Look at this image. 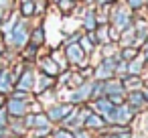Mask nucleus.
I'll return each instance as SVG.
<instances>
[{"label": "nucleus", "instance_id": "obj_28", "mask_svg": "<svg viewBox=\"0 0 148 138\" xmlns=\"http://www.w3.org/2000/svg\"><path fill=\"white\" fill-rule=\"evenodd\" d=\"M142 95H144V102H148V89H146V91H142Z\"/></svg>", "mask_w": 148, "mask_h": 138}, {"label": "nucleus", "instance_id": "obj_5", "mask_svg": "<svg viewBox=\"0 0 148 138\" xmlns=\"http://www.w3.org/2000/svg\"><path fill=\"white\" fill-rule=\"evenodd\" d=\"M6 112L10 116H14V118H21L27 112V102L25 100H18V97H10V102L6 106Z\"/></svg>", "mask_w": 148, "mask_h": 138}, {"label": "nucleus", "instance_id": "obj_10", "mask_svg": "<svg viewBox=\"0 0 148 138\" xmlns=\"http://www.w3.org/2000/svg\"><path fill=\"white\" fill-rule=\"evenodd\" d=\"M85 126H89V128H103L106 122H103V118L97 116V114H87V118H85Z\"/></svg>", "mask_w": 148, "mask_h": 138}, {"label": "nucleus", "instance_id": "obj_20", "mask_svg": "<svg viewBox=\"0 0 148 138\" xmlns=\"http://www.w3.org/2000/svg\"><path fill=\"white\" fill-rule=\"evenodd\" d=\"M59 8H61V12H71L73 8H75V0H59Z\"/></svg>", "mask_w": 148, "mask_h": 138}, {"label": "nucleus", "instance_id": "obj_9", "mask_svg": "<svg viewBox=\"0 0 148 138\" xmlns=\"http://www.w3.org/2000/svg\"><path fill=\"white\" fill-rule=\"evenodd\" d=\"M31 87H33V71H25L21 75V79H18V89L21 91H27Z\"/></svg>", "mask_w": 148, "mask_h": 138}, {"label": "nucleus", "instance_id": "obj_19", "mask_svg": "<svg viewBox=\"0 0 148 138\" xmlns=\"http://www.w3.org/2000/svg\"><path fill=\"white\" fill-rule=\"evenodd\" d=\"M112 75H114V71L108 69V67H103V65H99V67L95 69V77H97V79H108V77H112Z\"/></svg>", "mask_w": 148, "mask_h": 138}, {"label": "nucleus", "instance_id": "obj_23", "mask_svg": "<svg viewBox=\"0 0 148 138\" xmlns=\"http://www.w3.org/2000/svg\"><path fill=\"white\" fill-rule=\"evenodd\" d=\"M128 6H130L132 10H140V8L144 6V0H128Z\"/></svg>", "mask_w": 148, "mask_h": 138}, {"label": "nucleus", "instance_id": "obj_11", "mask_svg": "<svg viewBox=\"0 0 148 138\" xmlns=\"http://www.w3.org/2000/svg\"><path fill=\"white\" fill-rule=\"evenodd\" d=\"M37 12V4L33 2V0H25V2L21 4V14L23 16H33Z\"/></svg>", "mask_w": 148, "mask_h": 138}, {"label": "nucleus", "instance_id": "obj_32", "mask_svg": "<svg viewBox=\"0 0 148 138\" xmlns=\"http://www.w3.org/2000/svg\"><path fill=\"white\" fill-rule=\"evenodd\" d=\"M0 19H2V10H0Z\"/></svg>", "mask_w": 148, "mask_h": 138}, {"label": "nucleus", "instance_id": "obj_21", "mask_svg": "<svg viewBox=\"0 0 148 138\" xmlns=\"http://www.w3.org/2000/svg\"><path fill=\"white\" fill-rule=\"evenodd\" d=\"M128 71H130L132 75H138V73L142 71V61H136V59L128 61Z\"/></svg>", "mask_w": 148, "mask_h": 138}, {"label": "nucleus", "instance_id": "obj_24", "mask_svg": "<svg viewBox=\"0 0 148 138\" xmlns=\"http://www.w3.org/2000/svg\"><path fill=\"white\" fill-rule=\"evenodd\" d=\"M53 138H73V134H71L69 130H57Z\"/></svg>", "mask_w": 148, "mask_h": 138}, {"label": "nucleus", "instance_id": "obj_22", "mask_svg": "<svg viewBox=\"0 0 148 138\" xmlns=\"http://www.w3.org/2000/svg\"><path fill=\"white\" fill-rule=\"evenodd\" d=\"M33 126L35 128H49V120L45 116H35L33 118Z\"/></svg>", "mask_w": 148, "mask_h": 138}, {"label": "nucleus", "instance_id": "obj_29", "mask_svg": "<svg viewBox=\"0 0 148 138\" xmlns=\"http://www.w3.org/2000/svg\"><path fill=\"white\" fill-rule=\"evenodd\" d=\"M144 59H146V61H148V49H146V53H144Z\"/></svg>", "mask_w": 148, "mask_h": 138}, {"label": "nucleus", "instance_id": "obj_16", "mask_svg": "<svg viewBox=\"0 0 148 138\" xmlns=\"http://www.w3.org/2000/svg\"><path fill=\"white\" fill-rule=\"evenodd\" d=\"M130 104L134 106V110H136L138 106H142V104H144V95H142V91H132V93H130Z\"/></svg>", "mask_w": 148, "mask_h": 138}, {"label": "nucleus", "instance_id": "obj_2", "mask_svg": "<svg viewBox=\"0 0 148 138\" xmlns=\"http://www.w3.org/2000/svg\"><path fill=\"white\" fill-rule=\"evenodd\" d=\"M10 39L14 43V47H23L27 41H29V31H27V25L25 23H16L14 29L10 31Z\"/></svg>", "mask_w": 148, "mask_h": 138}, {"label": "nucleus", "instance_id": "obj_34", "mask_svg": "<svg viewBox=\"0 0 148 138\" xmlns=\"http://www.w3.org/2000/svg\"><path fill=\"white\" fill-rule=\"evenodd\" d=\"M0 104H2V100H0Z\"/></svg>", "mask_w": 148, "mask_h": 138}, {"label": "nucleus", "instance_id": "obj_13", "mask_svg": "<svg viewBox=\"0 0 148 138\" xmlns=\"http://www.w3.org/2000/svg\"><path fill=\"white\" fill-rule=\"evenodd\" d=\"M83 27H85L89 33H93V29L97 27V21H95V14H93V12H87V14L83 16Z\"/></svg>", "mask_w": 148, "mask_h": 138}, {"label": "nucleus", "instance_id": "obj_14", "mask_svg": "<svg viewBox=\"0 0 148 138\" xmlns=\"http://www.w3.org/2000/svg\"><path fill=\"white\" fill-rule=\"evenodd\" d=\"M103 91L110 93V95H112V93H122V91H124V85L118 83V81H110V83L103 85Z\"/></svg>", "mask_w": 148, "mask_h": 138}, {"label": "nucleus", "instance_id": "obj_1", "mask_svg": "<svg viewBox=\"0 0 148 138\" xmlns=\"http://www.w3.org/2000/svg\"><path fill=\"white\" fill-rule=\"evenodd\" d=\"M132 114H134L132 108H128V106H118V108H114L108 116H110V122H114V124H124V122H128V120L132 118Z\"/></svg>", "mask_w": 148, "mask_h": 138}, {"label": "nucleus", "instance_id": "obj_3", "mask_svg": "<svg viewBox=\"0 0 148 138\" xmlns=\"http://www.w3.org/2000/svg\"><path fill=\"white\" fill-rule=\"evenodd\" d=\"M112 27H114L116 31H124L126 27H132V19L128 16L126 10L118 8V10L114 12V23H112Z\"/></svg>", "mask_w": 148, "mask_h": 138}, {"label": "nucleus", "instance_id": "obj_12", "mask_svg": "<svg viewBox=\"0 0 148 138\" xmlns=\"http://www.w3.org/2000/svg\"><path fill=\"white\" fill-rule=\"evenodd\" d=\"M95 110L108 116V114H110V112L114 110V104H112L110 100H97V102H95Z\"/></svg>", "mask_w": 148, "mask_h": 138}, {"label": "nucleus", "instance_id": "obj_8", "mask_svg": "<svg viewBox=\"0 0 148 138\" xmlns=\"http://www.w3.org/2000/svg\"><path fill=\"white\" fill-rule=\"evenodd\" d=\"M41 67H43V71H45L49 77H55V75L59 73V65H57L53 59H43V61H41Z\"/></svg>", "mask_w": 148, "mask_h": 138}, {"label": "nucleus", "instance_id": "obj_4", "mask_svg": "<svg viewBox=\"0 0 148 138\" xmlns=\"http://www.w3.org/2000/svg\"><path fill=\"white\" fill-rule=\"evenodd\" d=\"M65 55H67V61H71V63H81L83 57H85V51L79 47V43H69L67 49H65Z\"/></svg>", "mask_w": 148, "mask_h": 138}, {"label": "nucleus", "instance_id": "obj_7", "mask_svg": "<svg viewBox=\"0 0 148 138\" xmlns=\"http://www.w3.org/2000/svg\"><path fill=\"white\" fill-rule=\"evenodd\" d=\"M91 95V83H85V85H81L75 93H71V102H83V100H87Z\"/></svg>", "mask_w": 148, "mask_h": 138}, {"label": "nucleus", "instance_id": "obj_33", "mask_svg": "<svg viewBox=\"0 0 148 138\" xmlns=\"http://www.w3.org/2000/svg\"><path fill=\"white\" fill-rule=\"evenodd\" d=\"M0 51H2V45H0Z\"/></svg>", "mask_w": 148, "mask_h": 138}, {"label": "nucleus", "instance_id": "obj_17", "mask_svg": "<svg viewBox=\"0 0 148 138\" xmlns=\"http://www.w3.org/2000/svg\"><path fill=\"white\" fill-rule=\"evenodd\" d=\"M8 89H10V77H8V73L0 69V91H8Z\"/></svg>", "mask_w": 148, "mask_h": 138}, {"label": "nucleus", "instance_id": "obj_15", "mask_svg": "<svg viewBox=\"0 0 148 138\" xmlns=\"http://www.w3.org/2000/svg\"><path fill=\"white\" fill-rule=\"evenodd\" d=\"M120 59L122 61H132V59H136V47H126L122 53H120Z\"/></svg>", "mask_w": 148, "mask_h": 138}, {"label": "nucleus", "instance_id": "obj_6", "mask_svg": "<svg viewBox=\"0 0 148 138\" xmlns=\"http://www.w3.org/2000/svg\"><path fill=\"white\" fill-rule=\"evenodd\" d=\"M73 112V108L71 106H55V108H51L49 110V114H47V120H53V122H59V120H65V116L67 114H71Z\"/></svg>", "mask_w": 148, "mask_h": 138}, {"label": "nucleus", "instance_id": "obj_25", "mask_svg": "<svg viewBox=\"0 0 148 138\" xmlns=\"http://www.w3.org/2000/svg\"><path fill=\"white\" fill-rule=\"evenodd\" d=\"M110 102L112 104H122V93H112L110 95Z\"/></svg>", "mask_w": 148, "mask_h": 138}, {"label": "nucleus", "instance_id": "obj_18", "mask_svg": "<svg viewBox=\"0 0 148 138\" xmlns=\"http://www.w3.org/2000/svg\"><path fill=\"white\" fill-rule=\"evenodd\" d=\"M31 39H33V45H37V47H39V45H41V43L45 41V33H43V27L35 29V31H33V37H31Z\"/></svg>", "mask_w": 148, "mask_h": 138}, {"label": "nucleus", "instance_id": "obj_30", "mask_svg": "<svg viewBox=\"0 0 148 138\" xmlns=\"http://www.w3.org/2000/svg\"><path fill=\"white\" fill-rule=\"evenodd\" d=\"M144 4H146V6H148V0H144Z\"/></svg>", "mask_w": 148, "mask_h": 138}, {"label": "nucleus", "instance_id": "obj_27", "mask_svg": "<svg viewBox=\"0 0 148 138\" xmlns=\"http://www.w3.org/2000/svg\"><path fill=\"white\" fill-rule=\"evenodd\" d=\"M112 2H114V0H97L99 6H106V4H112Z\"/></svg>", "mask_w": 148, "mask_h": 138}, {"label": "nucleus", "instance_id": "obj_31", "mask_svg": "<svg viewBox=\"0 0 148 138\" xmlns=\"http://www.w3.org/2000/svg\"><path fill=\"white\" fill-rule=\"evenodd\" d=\"M110 138H120V136H110Z\"/></svg>", "mask_w": 148, "mask_h": 138}, {"label": "nucleus", "instance_id": "obj_26", "mask_svg": "<svg viewBox=\"0 0 148 138\" xmlns=\"http://www.w3.org/2000/svg\"><path fill=\"white\" fill-rule=\"evenodd\" d=\"M10 4H8V0H0V10H2V8H8Z\"/></svg>", "mask_w": 148, "mask_h": 138}]
</instances>
